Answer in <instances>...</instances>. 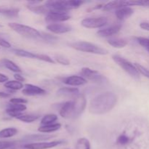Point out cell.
Here are the masks:
<instances>
[{
  "label": "cell",
  "instance_id": "1",
  "mask_svg": "<svg viewBox=\"0 0 149 149\" xmlns=\"http://www.w3.org/2000/svg\"><path fill=\"white\" fill-rule=\"evenodd\" d=\"M117 102L116 95L111 92H106L95 96L90 101L89 111L95 115H103L111 111Z\"/></svg>",
  "mask_w": 149,
  "mask_h": 149
},
{
  "label": "cell",
  "instance_id": "2",
  "mask_svg": "<svg viewBox=\"0 0 149 149\" xmlns=\"http://www.w3.org/2000/svg\"><path fill=\"white\" fill-rule=\"evenodd\" d=\"M84 4V1L79 0H68V1H47L45 6L49 11L68 12V10L77 9Z\"/></svg>",
  "mask_w": 149,
  "mask_h": 149
},
{
  "label": "cell",
  "instance_id": "3",
  "mask_svg": "<svg viewBox=\"0 0 149 149\" xmlns=\"http://www.w3.org/2000/svg\"><path fill=\"white\" fill-rule=\"evenodd\" d=\"M70 47L80 52H88V53L95 54V55H107L109 52L107 49L105 48L88 42H73L70 44Z\"/></svg>",
  "mask_w": 149,
  "mask_h": 149
},
{
  "label": "cell",
  "instance_id": "4",
  "mask_svg": "<svg viewBox=\"0 0 149 149\" xmlns=\"http://www.w3.org/2000/svg\"><path fill=\"white\" fill-rule=\"evenodd\" d=\"M8 26L12 30L23 37L29 39H37L41 37V32L29 26L17 23H9Z\"/></svg>",
  "mask_w": 149,
  "mask_h": 149
},
{
  "label": "cell",
  "instance_id": "5",
  "mask_svg": "<svg viewBox=\"0 0 149 149\" xmlns=\"http://www.w3.org/2000/svg\"><path fill=\"white\" fill-rule=\"evenodd\" d=\"M112 58H113V61L118 65H119L125 72L130 74L133 78L139 79L140 74L138 71V70H137V68H135L134 64H132L129 61H127V60H126L123 57L120 56L119 55H113L112 56Z\"/></svg>",
  "mask_w": 149,
  "mask_h": 149
},
{
  "label": "cell",
  "instance_id": "6",
  "mask_svg": "<svg viewBox=\"0 0 149 149\" xmlns=\"http://www.w3.org/2000/svg\"><path fill=\"white\" fill-rule=\"evenodd\" d=\"M81 74L84 79L90 80V81L95 83L103 84V83L108 81L107 78L105 76H103V74H100V72L95 71V70L91 69L90 68H87V67L81 68Z\"/></svg>",
  "mask_w": 149,
  "mask_h": 149
},
{
  "label": "cell",
  "instance_id": "7",
  "mask_svg": "<svg viewBox=\"0 0 149 149\" xmlns=\"http://www.w3.org/2000/svg\"><path fill=\"white\" fill-rule=\"evenodd\" d=\"M108 21L109 20L106 17H87L81 20V24L83 27L87 29H99L106 26Z\"/></svg>",
  "mask_w": 149,
  "mask_h": 149
},
{
  "label": "cell",
  "instance_id": "8",
  "mask_svg": "<svg viewBox=\"0 0 149 149\" xmlns=\"http://www.w3.org/2000/svg\"><path fill=\"white\" fill-rule=\"evenodd\" d=\"M65 143V141L63 140L59 141H53L50 142H39V143H30L24 145V148L26 149H49L61 146Z\"/></svg>",
  "mask_w": 149,
  "mask_h": 149
},
{
  "label": "cell",
  "instance_id": "9",
  "mask_svg": "<svg viewBox=\"0 0 149 149\" xmlns=\"http://www.w3.org/2000/svg\"><path fill=\"white\" fill-rule=\"evenodd\" d=\"M71 15L68 12L63 11H49L47 14L46 20L47 22H51L52 23L64 22L69 20Z\"/></svg>",
  "mask_w": 149,
  "mask_h": 149
},
{
  "label": "cell",
  "instance_id": "10",
  "mask_svg": "<svg viewBox=\"0 0 149 149\" xmlns=\"http://www.w3.org/2000/svg\"><path fill=\"white\" fill-rule=\"evenodd\" d=\"M74 118H77L84 112L87 105V100L84 95H79L74 99Z\"/></svg>",
  "mask_w": 149,
  "mask_h": 149
},
{
  "label": "cell",
  "instance_id": "11",
  "mask_svg": "<svg viewBox=\"0 0 149 149\" xmlns=\"http://www.w3.org/2000/svg\"><path fill=\"white\" fill-rule=\"evenodd\" d=\"M22 93L27 96H36L46 94V91L39 86L31 84H26L24 85V88L22 90Z\"/></svg>",
  "mask_w": 149,
  "mask_h": 149
},
{
  "label": "cell",
  "instance_id": "12",
  "mask_svg": "<svg viewBox=\"0 0 149 149\" xmlns=\"http://www.w3.org/2000/svg\"><path fill=\"white\" fill-rule=\"evenodd\" d=\"M47 29L53 33L61 34V33H68V32L71 31L72 29H71V26H69V25L68 24L56 23H50V24L47 25Z\"/></svg>",
  "mask_w": 149,
  "mask_h": 149
},
{
  "label": "cell",
  "instance_id": "13",
  "mask_svg": "<svg viewBox=\"0 0 149 149\" xmlns=\"http://www.w3.org/2000/svg\"><path fill=\"white\" fill-rule=\"evenodd\" d=\"M26 106L25 104H12L10 103L6 109V113L10 116L17 118L26 110Z\"/></svg>",
  "mask_w": 149,
  "mask_h": 149
},
{
  "label": "cell",
  "instance_id": "14",
  "mask_svg": "<svg viewBox=\"0 0 149 149\" xmlns=\"http://www.w3.org/2000/svg\"><path fill=\"white\" fill-rule=\"evenodd\" d=\"M54 138H55V135L49 134H32L25 136L23 138V141L31 143H39L45 142L47 140H50Z\"/></svg>",
  "mask_w": 149,
  "mask_h": 149
},
{
  "label": "cell",
  "instance_id": "15",
  "mask_svg": "<svg viewBox=\"0 0 149 149\" xmlns=\"http://www.w3.org/2000/svg\"><path fill=\"white\" fill-rule=\"evenodd\" d=\"M60 115L65 119H71L74 118V102L69 100L63 104L60 109Z\"/></svg>",
  "mask_w": 149,
  "mask_h": 149
},
{
  "label": "cell",
  "instance_id": "16",
  "mask_svg": "<svg viewBox=\"0 0 149 149\" xmlns=\"http://www.w3.org/2000/svg\"><path fill=\"white\" fill-rule=\"evenodd\" d=\"M87 81L86 79L81 76L73 75L70 77H65L63 79L64 84L73 87H79V86H82L87 84Z\"/></svg>",
  "mask_w": 149,
  "mask_h": 149
},
{
  "label": "cell",
  "instance_id": "17",
  "mask_svg": "<svg viewBox=\"0 0 149 149\" xmlns=\"http://www.w3.org/2000/svg\"><path fill=\"white\" fill-rule=\"evenodd\" d=\"M121 29H122V26L120 24L113 25V26L99 30L97 32V35L100 37H110V36L119 33Z\"/></svg>",
  "mask_w": 149,
  "mask_h": 149
},
{
  "label": "cell",
  "instance_id": "18",
  "mask_svg": "<svg viewBox=\"0 0 149 149\" xmlns=\"http://www.w3.org/2000/svg\"><path fill=\"white\" fill-rule=\"evenodd\" d=\"M20 10L16 7H10L7 6H0V15L7 18H17L19 17Z\"/></svg>",
  "mask_w": 149,
  "mask_h": 149
},
{
  "label": "cell",
  "instance_id": "19",
  "mask_svg": "<svg viewBox=\"0 0 149 149\" xmlns=\"http://www.w3.org/2000/svg\"><path fill=\"white\" fill-rule=\"evenodd\" d=\"M133 13L134 10H132L130 7H128V6L121 7V8L116 10V12H115V15H116L118 20H125V19L128 18V17H130Z\"/></svg>",
  "mask_w": 149,
  "mask_h": 149
},
{
  "label": "cell",
  "instance_id": "20",
  "mask_svg": "<svg viewBox=\"0 0 149 149\" xmlns=\"http://www.w3.org/2000/svg\"><path fill=\"white\" fill-rule=\"evenodd\" d=\"M57 94L59 96L76 97L79 95V90L77 87H62L58 90Z\"/></svg>",
  "mask_w": 149,
  "mask_h": 149
},
{
  "label": "cell",
  "instance_id": "21",
  "mask_svg": "<svg viewBox=\"0 0 149 149\" xmlns=\"http://www.w3.org/2000/svg\"><path fill=\"white\" fill-rule=\"evenodd\" d=\"M128 6L127 1H112L108 2L107 4H103V11H111V10H117L121 7Z\"/></svg>",
  "mask_w": 149,
  "mask_h": 149
},
{
  "label": "cell",
  "instance_id": "22",
  "mask_svg": "<svg viewBox=\"0 0 149 149\" xmlns=\"http://www.w3.org/2000/svg\"><path fill=\"white\" fill-rule=\"evenodd\" d=\"M1 63L6 68L10 70V71H13V72L15 73V74H20V73L22 72L20 67L17 64L15 63L13 61H10V60L4 58V59L1 60Z\"/></svg>",
  "mask_w": 149,
  "mask_h": 149
},
{
  "label": "cell",
  "instance_id": "23",
  "mask_svg": "<svg viewBox=\"0 0 149 149\" xmlns=\"http://www.w3.org/2000/svg\"><path fill=\"white\" fill-rule=\"evenodd\" d=\"M108 43L115 48H123L128 44V41L125 38H110L108 39Z\"/></svg>",
  "mask_w": 149,
  "mask_h": 149
},
{
  "label": "cell",
  "instance_id": "24",
  "mask_svg": "<svg viewBox=\"0 0 149 149\" xmlns=\"http://www.w3.org/2000/svg\"><path fill=\"white\" fill-rule=\"evenodd\" d=\"M61 127V125L60 123H55L49 125H45V126L39 127L38 131L42 133H52L59 130Z\"/></svg>",
  "mask_w": 149,
  "mask_h": 149
},
{
  "label": "cell",
  "instance_id": "25",
  "mask_svg": "<svg viewBox=\"0 0 149 149\" xmlns=\"http://www.w3.org/2000/svg\"><path fill=\"white\" fill-rule=\"evenodd\" d=\"M27 8L29 10H31L33 13H36V14H47L49 12V10L46 7L45 5H39V4H34V5H31V4H28Z\"/></svg>",
  "mask_w": 149,
  "mask_h": 149
},
{
  "label": "cell",
  "instance_id": "26",
  "mask_svg": "<svg viewBox=\"0 0 149 149\" xmlns=\"http://www.w3.org/2000/svg\"><path fill=\"white\" fill-rule=\"evenodd\" d=\"M18 130L15 127H7L0 130V138L1 139H6L10 138L17 135Z\"/></svg>",
  "mask_w": 149,
  "mask_h": 149
},
{
  "label": "cell",
  "instance_id": "27",
  "mask_svg": "<svg viewBox=\"0 0 149 149\" xmlns=\"http://www.w3.org/2000/svg\"><path fill=\"white\" fill-rule=\"evenodd\" d=\"M39 118V115L34 114V113H22L20 116H17L16 119L26 123H31L35 122Z\"/></svg>",
  "mask_w": 149,
  "mask_h": 149
},
{
  "label": "cell",
  "instance_id": "28",
  "mask_svg": "<svg viewBox=\"0 0 149 149\" xmlns=\"http://www.w3.org/2000/svg\"><path fill=\"white\" fill-rule=\"evenodd\" d=\"M13 52L16 55L19 57H22V58H31V59H37L38 58V54L33 53V52H29V51L25 50V49H13Z\"/></svg>",
  "mask_w": 149,
  "mask_h": 149
},
{
  "label": "cell",
  "instance_id": "29",
  "mask_svg": "<svg viewBox=\"0 0 149 149\" xmlns=\"http://www.w3.org/2000/svg\"><path fill=\"white\" fill-rule=\"evenodd\" d=\"M4 87L11 90H20L24 87L23 83L17 81L16 80H10V81H7L4 84Z\"/></svg>",
  "mask_w": 149,
  "mask_h": 149
},
{
  "label": "cell",
  "instance_id": "30",
  "mask_svg": "<svg viewBox=\"0 0 149 149\" xmlns=\"http://www.w3.org/2000/svg\"><path fill=\"white\" fill-rule=\"evenodd\" d=\"M58 120V116L55 114H47L45 116H43V118L41 120V124H42V126H45V125H52V124H55V122Z\"/></svg>",
  "mask_w": 149,
  "mask_h": 149
},
{
  "label": "cell",
  "instance_id": "31",
  "mask_svg": "<svg viewBox=\"0 0 149 149\" xmlns=\"http://www.w3.org/2000/svg\"><path fill=\"white\" fill-rule=\"evenodd\" d=\"M132 141V138L129 136V135H126L125 133L121 134L119 135V137L116 139V144L118 146H127L130 144Z\"/></svg>",
  "mask_w": 149,
  "mask_h": 149
},
{
  "label": "cell",
  "instance_id": "32",
  "mask_svg": "<svg viewBox=\"0 0 149 149\" xmlns=\"http://www.w3.org/2000/svg\"><path fill=\"white\" fill-rule=\"evenodd\" d=\"M75 149H91L90 141L85 138H79L77 141Z\"/></svg>",
  "mask_w": 149,
  "mask_h": 149
},
{
  "label": "cell",
  "instance_id": "33",
  "mask_svg": "<svg viewBox=\"0 0 149 149\" xmlns=\"http://www.w3.org/2000/svg\"><path fill=\"white\" fill-rule=\"evenodd\" d=\"M135 66V68H137L138 71L139 72V74H142L144 77H147V78L149 79V70L148 68H146V67L143 66L142 65L139 63H135L134 64Z\"/></svg>",
  "mask_w": 149,
  "mask_h": 149
},
{
  "label": "cell",
  "instance_id": "34",
  "mask_svg": "<svg viewBox=\"0 0 149 149\" xmlns=\"http://www.w3.org/2000/svg\"><path fill=\"white\" fill-rule=\"evenodd\" d=\"M128 6H142L149 8V1H127Z\"/></svg>",
  "mask_w": 149,
  "mask_h": 149
},
{
  "label": "cell",
  "instance_id": "35",
  "mask_svg": "<svg viewBox=\"0 0 149 149\" xmlns=\"http://www.w3.org/2000/svg\"><path fill=\"white\" fill-rule=\"evenodd\" d=\"M136 39L138 43H139V45L143 47L149 52V39L144 37H137Z\"/></svg>",
  "mask_w": 149,
  "mask_h": 149
},
{
  "label": "cell",
  "instance_id": "36",
  "mask_svg": "<svg viewBox=\"0 0 149 149\" xmlns=\"http://www.w3.org/2000/svg\"><path fill=\"white\" fill-rule=\"evenodd\" d=\"M55 60L57 63H58L59 64H61V65H68L70 64V61H68L66 58L63 56V55H55Z\"/></svg>",
  "mask_w": 149,
  "mask_h": 149
},
{
  "label": "cell",
  "instance_id": "37",
  "mask_svg": "<svg viewBox=\"0 0 149 149\" xmlns=\"http://www.w3.org/2000/svg\"><path fill=\"white\" fill-rule=\"evenodd\" d=\"M42 39L47 42H55L58 39V37L54 35L49 34V33H41V37Z\"/></svg>",
  "mask_w": 149,
  "mask_h": 149
},
{
  "label": "cell",
  "instance_id": "38",
  "mask_svg": "<svg viewBox=\"0 0 149 149\" xmlns=\"http://www.w3.org/2000/svg\"><path fill=\"white\" fill-rule=\"evenodd\" d=\"M37 60H39V61H45V62L49 63H55V61L47 55H45V54H38V58Z\"/></svg>",
  "mask_w": 149,
  "mask_h": 149
},
{
  "label": "cell",
  "instance_id": "39",
  "mask_svg": "<svg viewBox=\"0 0 149 149\" xmlns=\"http://www.w3.org/2000/svg\"><path fill=\"white\" fill-rule=\"evenodd\" d=\"M10 103L12 104H26L28 100L22 97H13L10 100Z\"/></svg>",
  "mask_w": 149,
  "mask_h": 149
},
{
  "label": "cell",
  "instance_id": "40",
  "mask_svg": "<svg viewBox=\"0 0 149 149\" xmlns=\"http://www.w3.org/2000/svg\"><path fill=\"white\" fill-rule=\"evenodd\" d=\"M14 146V143L10 141H0V149H7Z\"/></svg>",
  "mask_w": 149,
  "mask_h": 149
},
{
  "label": "cell",
  "instance_id": "41",
  "mask_svg": "<svg viewBox=\"0 0 149 149\" xmlns=\"http://www.w3.org/2000/svg\"><path fill=\"white\" fill-rule=\"evenodd\" d=\"M0 47H2L4 48H10L11 47V44L8 42V41L6 40L4 38L0 36Z\"/></svg>",
  "mask_w": 149,
  "mask_h": 149
},
{
  "label": "cell",
  "instance_id": "42",
  "mask_svg": "<svg viewBox=\"0 0 149 149\" xmlns=\"http://www.w3.org/2000/svg\"><path fill=\"white\" fill-rule=\"evenodd\" d=\"M14 77H15V79L16 81H20V82H23V81H26V79L24 78V77H23V76H22L21 74H15Z\"/></svg>",
  "mask_w": 149,
  "mask_h": 149
},
{
  "label": "cell",
  "instance_id": "43",
  "mask_svg": "<svg viewBox=\"0 0 149 149\" xmlns=\"http://www.w3.org/2000/svg\"><path fill=\"white\" fill-rule=\"evenodd\" d=\"M9 81V78L5 74L0 73V83H6Z\"/></svg>",
  "mask_w": 149,
  "mask_h": 149
},
{
  "label": "cell",
  "instance_id": "44",
  "mask_svg": "<svg viewBox=\"0 0 149 149\" xmlns=\"http://www.w3.org/2000/svg\"><path fill=\"white\" fill-rule=\"evenodd\" d=\"M140 27L146 31H149V23L148 22H142L140 23Z\"/></svg>",
  "mask_w": 149,
  "mask_h": 149
},
{
  "label": "cell",
  "instance_id": "45",
  "mask_svg": "<svg viewBox=\"0 0 149 149\" xmlns=\"http://www.w3.org/2000/svg\"><path fill=\"white\" fill-rule=\"evenodd\" d=\"M11 95L10 93H4V92H0V97H2V98H6V97H10Z\"/></svg>",
  "mask_w": 149,
  "mask_h": 149
},
{
  "label": "cell",
  "instance_id": "46",
  "mask_svg": "<svg viewBox=\"0 0 149 149\" xmlns=\"http://www.w3.org/2000/svg\"><path fill=\"white\" fill-rule=\"evenodd\" d=\"M3 27V26L1 24H0V28H2Z\"/></svg>",
  "mask_w": 149,
  "mask_h": 149
}]
</instances>
